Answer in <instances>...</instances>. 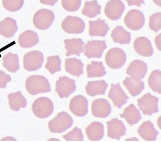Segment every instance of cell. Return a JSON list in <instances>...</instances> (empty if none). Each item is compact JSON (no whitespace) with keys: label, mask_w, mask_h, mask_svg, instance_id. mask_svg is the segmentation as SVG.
Here are the masks:
<instances>
[{"label":"cell","mask_w":161,"mask_h":143,"mask_svg":"<svg viewBox=\"0 0 161 143\" xmlns=\"http://www.w3.org/2000/svg\"><path fill=\"white\" fill-rule=\"evenodd\" d=\"M123 84L133 97L139 95L145 87L144 83L143 82L141 81L138 82H136L128 77L123 81Z\"/></svg>","instance_id":"32"},{"label":"cell","mask_w":161,"mask_h":143,"mask_svg":"<svg viewBox=\"0 0 161 143\" xmlns=\"http://www.w3.org/2000/svg\"><path fill=\"white\" fill-rule=\"evenodd\" d=\"M18 29L15 20L7 17L0 22V34L6 38L13 37Z\"/></svg>","instance_id":"20"},{"label":"cell","mask_w":161,"mask_h":143,"mask_svg":"<svg viewBox=\"0 0 161 143\" xmlns=\"http://www.w3.org/2000/svg\"><path fill=\"white\" fill-rule=\"evenodd\" d=\"M73 124L70 115L65 112L58 113L54 119L48 123V126L52 133L60 134L69 129Z\"/></svg>","instance_id":"2"},{"label":"cell","mask_w":161,"mask_h":143,"mask_svg":"<svg viewBox=\"0 0 161 143\" xmlns=\"http://www.w3.org/2000/svg\"><path fill=\"white\" fill-rule=\"evenodd\" d=\"M64 8L69 12H76L79 9L81 4V0H62Z\"/></svg>","instance_id":"38"},{"label":"cell","mask_w":161,"mask_h":143,"mask_svg":"<svg viewBox=\"0 0 161 143\" xmlns=\"http://www.w3.org/2000/svg\"><path fill=\"white\" fill-rule=\"evenodd\" d=\"M126 54L120 48H112L106 55V63L108 67L114 69L121 68L126 61Z\"/></svg>","instance_id":"4"},{"label":"cell","mask_w":161,"mask_h":143,"mask_svg":"<svg viewBox=\"0 0 161 143\" xmlns=\"http://www.w3.org/2000/svg\"><path fill=\"white\" fill-rule=\"evenodd\" d=\"M107 48V45L104 40L89 41L85 47L84 55L88 58H100Z\"/></svg>","instance_id":"14"},{"label":"cell","mask_w":161,"mask_h":143,"mask_svg":"<svg viewBox=\"0 0 161 143\" xmlns=\"http://www.w3.org/2000/svg\"><path fill=\"white\" fill-rule=\"evenodd\" d=\"M25 86L28 93L32 95L52 91L49 82L42 76L32 75L29 77L26 80Z\"/></svg>","instance_id":"1"},{"label":"cell","mask_w":161,"mask_h":143,"mask_svg":"<svg viewBox=\"0 0 161 143\" xmlns=\"http://www.w3.org/2000/svg\"><path fill=\"white\" fill-rule=\"evenodd\" d=\"M42 4L53 6L58 2V0H40Z\"/></svg>","instance_id":"42"},{"label":"cell","mask_w":161,"mask_h":143,"mask_svg":"<svg viewBox=\"0 0 161 143\" xmlns=\"http://www.w3.org/2000/svg\"><path fill=\"white\" fill-rule=\"evenodd\" d=\"M92 110L93 116L99 118H105L111 114L112 108L108 101L100 98L93 102Z\"/></svg>","instance_id":"17"},{"label":"cell","mask_w":161,"mask_h":143,"mask_svg":"<svg viewBox=\"0 0 161 143\" xmlns=\"http://www.w3.org/2000/svg\"><path fill=\"white\" fill-rule=\"evenodd\" d=\"M3 7L7 10L15 12L20 9L24 4V0H3Z\"/></svg>","instance_id":"36"},{"label":"cell","mask_w":161,"mask_h":143,"mask_svg":"<svg viewBox=\"0 0 161 143\" xmlns=\"http://www.w3.org/2000/svg\"><path fill=\"white\" fill-rule=\"evenodd\" d=\"M108 97L113 102L114 106L119 109H120L129 99V97L121 87L119 83L112 84Z\"/></svg>","instance_id":"13"},{"label":"cell","mask_w":161,"mask_h":143,"mask_svg":"<svg viewBox=\"0 0 161 143\" xmlns=\"http://www.w3.org/2000/svg\"><path fill=\"white\" fill-rule=\"evenodd\" d=\"M54 18V14L52 11L48 9H41L34 16V24L39 29H47L52 25Z\"/></svg>","instance_id":"7"},{"label":"cell","mask_w":161,"mask_h":143,"mask_svg":"<svg viewBox=\"0 0 161 143\" xmlns=\"http://www.w3.org/2000/svg\"><path fill=\"white\" fill-rule=\"evenodd\" d=\"M85 27V23L83 20L72 16H67L62 24V29L69 34L81 33L84 31Z\"/></svg>","instance_id":"9"},{"label":"cell","mask_w":161,"mask_h":143,"mask_svg":"<svg viewBox=\"0 0 161 143\" xmlns=\"http://www.w3.org/2000/svg\"><path fill=\"white\" fill-rule=\"evenodd\" d=\"M125 9V6L120 0H111L107 3L105 8L106 16L112 20L120 18Z\"/></svg>","instance_id":"15"},{"label":"cell","mask_w":161,"mask_h":143,"mask_svg":"<svg viewBox=\"0 0 161 143\" xmlns=\"http://www.w3.org/2000/svg\"><path fill=\"white\" fill-rule=\"evenodd\" d=\"M8 98L10 108L14 111H19L21 109L27 107V100L19 91L8 94Z\"/></svg>","instance_id":"28"},{"label":"cell","mask_w":161,"mask_h":143,"mask_svg":"<svg viewBox=\"0 0 161 143\" xmlns=\"http://www.w3.org/2000/svg\"><path fill=\"white\" fill-rule=\"evenodd\" d=\"M87 72L88 78L100 77L104 76L107 73L102 62L94 61L87 65Z\"/></svg>","instance_id":"31"},{"label":"cell","mask_w":161,"mask_h":143,"mask_svg":"<svg viewBox=\"0 0 161 143\" xmlns=\"http://www.w3.org/2000/svg\"><path fill=\"white\" fill-rule=\"evenodd\" d=\"M44 62V56L42 52L34 50L28 52L24 56L25 69L29 72L36 71L42 68Z\"/></svg>","instance_id":"6"},{"label":"cell","mask_w":161,"mask_h":143,"mask_svg":"<svg viewBox=\"0 0 161 143\" xmlns=\"http://www.w3.org/2000/svg\"><path fill=\"white\" fill-rule=\"evenodd\" d=\"M157 124H158V127H159L160 129H161V117L160 116L159 118L158 119V120H157Z\"/></svg>","instance_id":"45"},{"label":"cell","mask_w":161,"mask_h":143,"mask_svg":"<svg viewBox=\"0 0 161 143\" xmlns=\"http://www.w3.org/2000/svg\"><path fill=\"white\" fill-rule=\"evenodd\" d=\"M86 132L90 140L98 141L101 140L104 135V126L99 122H93L87 127Z\"/></svg>","instance_id":"23"},{"label":"cell","mask_w":161,"mask_h":143,"mask_svg":"<svg viewBox=\"0 0 161 143\" xmlns=\"http://www.w3.org/2000/svg\"><path fill=\"white\" fill-rule=\"evenodd\" d=\"M108 84L104 80L88 82L86 87L87 94L91 97L104 95L108 87Z\"/></svg>","instance_id":"24"},{"label":"cell","mask_w":161,"mask_h":143,"mask_svg":"<svg viewBox=\"0 0 161 143\" xmlns=\"http://www.w3.org/2000/svg\"><path fill=\"white\" fill-rule=\"evenodd\" d=\"M19 43L22 48H30L34 46L39 42L38 35L33 31L28 30L20 35L18 38Z\"/></svg>","instance_id":"25"},{"label":"cell","mask_w":161,"mask_h":143,"mask_svg":"<svg viewBox=\"0 0 161 143\" xmlns=\"http://www.w3.org/2000/svg\"><path fill=\"white\" fill-rule=\"evenodd\" d=\"M126 140H138V139L136 137L130 138V139H127Z\"/></svg>","instance_id":"46"},{"label":"cell","mask_w":161,"mask_h":143,"mask_svg":"<svg viewBox=\"0 0 161 143\" xmlns=\"http://www.w3.org/2000/svg\"><path fill=\"white\" fill-rule=\"evenodd\" d=\"M3 66L8 72L15 73L19 68V59L17 54L8 53L3 58Z\"/></svg>","instance_id":"30"},{"label":"cell","mask_w":161,"mask_h":143,"mask_svg":"<svg viewBox=\"0 0 161 143\" xmlns=\"http://www.w3.org/2000/svg\"><path fill=\"white\" fill-rule=\"evenodd\" d=\"M54 110L53 102L48 98L42 97L36 99L32 105L34 115L40 119L49 117Z\"/></svg>","instance_id":"3"},{"label":"cell","mask_w":161,"mask_h":143,"mask_svg":"<svg viewBox=\"0 0 161 143\" xmlns=\"http://www.w3.org/2000/svg\"><path fill=\"white\" fill-rule=\"evenodd\" d=\"M138 132L142 139L147 141L157 140L158 134V132L156 130L153 123L150 120L143 122L138 129Z\"/></svg>","instance_id":"19"},{"label":"cell","mask_w":161,"mask_h":143,"mask_svg":"<svg viewBox=\"0 0 161 143\" xmlns=\"http://www.w3.org/2000/svg\"><path fill=\"white\" fill-rule=\"evenodd\" d=\"M65 66L66 72L72 75L79 77L83 74L84 64L80 60L75 58H67Z\"/></svg>","instance_id":"27"},{"label":"cell","mask_w":161,"mask_h":143,"mask_svg":"<svg viewBox=\"0 0 161 143\" xmlns=\"http://www.w3.org/2000/svg\"><path fill=\"white\" fill-rule=\"evenodd\" d=\"M125 23L128 28L133 30H138L144 26L145 19L141 11L131 10L127 13L124 19Z\"/></svg>","instance_id":"11"},{"label":"cell","mask_w":161,"mask_h":143,"mask_svg":"<svg viewBox=\"0 0 161 143\" xmlns=\"http://www.w3.org/2000/svg\"><path fill=\"white\" fill-rule=\"evenodd\" d=\"M153 2L157 5L161 7V0H153Z\"/></svg>","instance_id":"44"},{"label":"cell","mask_w":161,"mask_h":143,"mask_svg":"<svg viewBox=\"0 0 161 143\" xmlns=\"http://www.w3.org/2000/svg\"><path fill=\"white\" fill-rule=\"evenodd\" d=\"M148 72L147 64L143 61L136 60L132 62L127 68L126 73L136 82L141 81L145 77Z\"/></svg>","instance_id":"10"},{"label":"cell","mask_w":161,"mask_h":143,"mask_svg":"<svg viewBox=\"0 0 161 143\" xmlns=\"http://www.w3.org/2000/svg\"><path fill=\"white\" fill-rule=\"evenodd\" d=\"M61 60L58 56H52L47 58L45 68L51 74H53L61 70Z\"/></svg>","instance_id":"35"},{"label":"cell","mask_w":161,"mask_h":143,"mask_svg":"<svg viewBox=\"0 0 161 143\" xmlns=\"http://www.w3.org/2000/svg\"><path fill=\"white\" fill-rule=\"evenodd\" d=\"M11 80L9 75L6 74L3 71L0 70V88H5L7 83Z\"/></svg>","instance_id":"40"},{"label":"cell","mask_w":161,"mask_h":143,"mask_svg":"<svg viewBox=\"0 0 161 143\" xmlns=\"http://www.w3.org/2000/svg\"><path fill=\"white\" fill-rule=\"evenodd\" d=\"M107 136L111 139L119 140L125 135L126 128L122 120L118 119H112L107 122Z\"/></svg>","instance_id":"16"},{"label":"cell","mask_w":161,"mask_h":143,"mask_svg":"<svg viewBox=\"0 0 161 143\" xmlns=\"http://www.w3.org/2000/svg\"><path fill=\"white\" fill-rule=\"evenodd\" d=\"M88 102L85 97L76 95L70 102L69 109L71 112L77 117L86 116L88 112Z\"/></svg>","instance_id":"12"},{"label":"cell","mask_w":161,"mask_h":143,"mask_svg":"<svg viewBox=\"0 0 161 143\" xmlns=\"http://www.w3.org/2000/svg\"><path fill=\"white\" fill-rule=\"evenodd\" d=\"M156 45L158 50L161 51V34H159L155 38Z\"/></svg>","instance_id":"43"},{"label":"cell","mask_w":161,"mask_h":143,"mask_svg":"<svg viewBox=\"0 0 161 143\" xmlns=\"http://www.w3.org/2000/svg\"><path fill=\"white\" fill-rule=\"evenodd\" d=\"M134 48L138 54L143 56H152L153 53L152 44L149 40L145 37L137 38L134 42Z\"/></svg>","instance_id":"18"},{"label":"cell","mask_w":161,"mask_h":143,"mask_svg":"<svg viewBox=\"0 0 161 143\" xmlns=\"http://www.w3.org/2000/svg\"><path fill=\"white\" fill-rule=\"evenodd\" d=\"M63 138L67 141H83L84 139L83 133L81 129L75 127L68 134L63 135Z\"/></svg>","instance_id":"37"},{"label":"cell","mask_w":161,"mask_h":143,"mask_svg":"<svg viewBox=\"0 0 161 143\" xmlns=\"http://www.w3.org/2000/svg\"><path fill=\"white\" fill-rule=\"evenodd\" d=\"M161 72L160 70L157 69L151 73L148 79V84L149 87L153 91L161 93Z\"/></svg>","instance_id":"34"},{"label":"cell","mask_w":161,"mask_h":143,"mask_svg":"<svg viewBox=\"0 0 161 143\" xmlns=\"http://www.w3.org/2000/svg\"><path fill=\"white\" fill-rule=\"evenodd\" d=\"M64 43L65 44V48L67 51L66 53L67 56L75 55L80 56V54L84 51L85 43L80 38L65 40Z\"/></svg>","instance_id":"22"},{"label":"cell","mask_w":161,"mask_h":143,"mask_svg":"<svg viewBox=\"0 0 161 143\" xmlns=\"http://www.w3.org/2000/svg\"><path fill=\"white\" fill-rule=\"evenodd\" d=\"M128 2V5L131 6L136 5L140 7L141 5L144 3V0H126Z\"/></svg>","instance_id":"41"},{"label":"cell","mask_w":161,"mask_h":143,"mask_svg":"<svg viewBox=\"0 0 161 143\" xmlns=\"http://www.w3.org/2000/svg\"><path fill=\"white\" fill-rule=\"evenodd\" d=\"M55 91L61 98H67L75 91V82L67 77H60L56 82Z\"/></svg>","instance_id":"8"},{"label":"cell","mask_w":161,"mask_h":143,"mask_svg":"<svg viewBox=\"0 0 161 143\" xmlns=\"http://www.w3.org/2000/svg\"><path fill=\"white\" fill-rule=\"evenodd\" d=\"M111 36L113 41L116 43L128 44L130 42V33L125 30L121 26H117L112 31Z\"/></svg>","instance_id":"29"},{"label":"cell","mask_w":161,"mask_h":143,"mask_svg":"<svg viewBox=\"0 0 161 143\" xmlns=\"http://www.w3.org/2000/svg\"><path fill=\"white\" fill-rule=\"evenodd\" d=\"M101 7L98 5L97 0L86 2L82 10L83 15L89 18H93L101 14Z\"/></svg>","instance_id":"33"},{"label":"cell","mask_w":161,"mask_h":143,"mask_svg":"<svg viewBox=\"0 0 161 143\" xmlns=\"http://www.w3.org/2000/svg\"><path fill=\"white\" fill-rule=\"evenodd\" d=\"M149 27L152 30L158 32L161 27V14L157 12L152 15L150 17Z\"/></svg>","instance_id":"39"},{"label":"cell","mask_w":161,"mask_h":143,"mask_svg":"<svg viewBox=\"0 0 161 143\" xmlns=\"http://www.w3.org/2000/svg\"><path fill=\"white\" fill-rule=\"evenodd\" d=\"M158 98L148 93L138 99L137 101L138 107L143 115L150 116L158 112Z\"/></svg>","instance_id":"5"},{"label":"cell","mask_w":161,"mask_h":143,"mask_svg":"<svg viewBox=\"0 0 161 143\" xmlns=\"http://www.w3.org/2000/svg\"><path fill=\"white\" fill-rule=\"evenodd\" d=\"M89 35L93 36H105L109 28L104 20L100 19L94 21H89Z\"/></svg>","instance_id":"21"},{"label":"cell","mask_w":161,"mask_h":143,"mask_svg":"<svg viewBox=\"0 0 161 143\" xmlns=\"http://www.w3.org/2000/svg\"><path fill=\"white\" fill-rule=\"evenodd\" d=\"M120 116L125 119L130 125L138 124L142 119L140 110L132 104L127 107L124 110L123 114H120Z\"/></svg>","instance_id":"26"}]
</instances>
